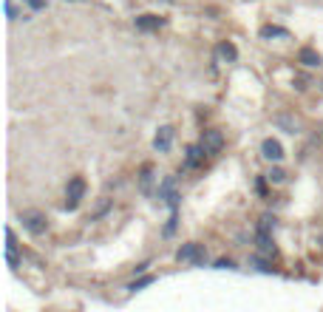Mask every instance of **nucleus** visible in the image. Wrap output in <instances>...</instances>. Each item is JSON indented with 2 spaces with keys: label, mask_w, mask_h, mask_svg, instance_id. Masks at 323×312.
I'll list each match as a JSON object with an SVG mask.
<instances>
[{
  "label": "nucleus",
  "mask_w": 323,
  "mask_h": 312,
  "mask_svg": "<svg viewBox=\"0 0 323 312\" xmlns=\"http://www.w3.org/2000/svg\"><path fill=\"white\" fill-rule=\"evenodd\" d=\"M215 270H235V264L230 258H221V261H215Z\"/></svg>",
  "instance_id": "f3484780"
},
{
  "label": "nucleus",
  "mask_w": 323,
  "mask_h": 312,
  "mask_svg": "<svg viewBox=\"0 0 323 312\" xmlns=\"http://www.w3.org/2000/svg\"><path fill=\"white\" fill-rule=\"evenodd\" d=\"M261 153H264L269 162H278V159L284 156V148H281L278 139H264V142H261Z\"/></svg>",
  "instance_id": "39448f33"
},
{
  "label": "nucleus",
  "mask_w": 323,
  "mask_h": 312,
  "mask_svg": "<svg viewBox=\"0 0 323 312\" xmlns=\"http://www.w3.org/2000/svg\"><path fill=\"white\" fill-rule=\"evenodd\" d=\"M150 182H153V165H145L142 167V187H150Z\"/></svg>",
  "instance_id": "2eb2a0df"
},
{
  "label": "nucleus",
  "mask_w": 323,
  "mask_h": 312,
  "mask_svg": "<svg viewBox=\"0 0 323 312\" xmlns=\"http://www.w3.org/2000/svg\"><path fill=\"white\" fill-rule=\"evenodd\" d=\"M275 122H278L281 128H287V133H295V131H298V119H292V116H287V114H281Z\"/></svg>",
  "instance_id": "9b49d317"
},
{
  "label": "nucleus",
  "mask_w": 323,
  "mask_h": 312,
  "mask_svg": "<svg viewBox=\"0 0 323 312\" xmlns=\"http://www.w3.org/2000/svg\"><path fill=\"white\" fill-rule=\"evenodd\" d=\"M147 284H153V275H145V278L133 281V284H130V290H142V287H147Z\"/></svg>",
  "instance_id": "dca6fc26"
},
{
  "label": "nucleus",
  "mask_w": 323,
  "mask_h": 312,
  "mask_svg": "<svg viewBox=\"0 0 323 312\" xmlns=\"http://www.w3.org/2000/svg\"><path fill=\"white\" fill-rule=\"evenodd\" d=\"M23 227L32 233V236H40V233H46V227H49V219H46V213H40V210H26V213H23Z\"/></svg>",
  "instance_id": "f03ea898"
},
{
  "label": "nucleus",
  "mask_w": 323,
  "mask_h": 312,
  "mask_svg": "<svg viewBox=\"0 0 323 312\" xmlns=\"http://www.w3.org/2000/svg\"><path fill=\"white\" fill-rule=\"evenodd\" d=\"M162 23V17L156 15H142V17H136V29H142V32H153V29H159Z\"/></svg>",
  "instance_id": "0eeeda50"
},
{
  "label": "nucleus",
  "mask_w": 323,
  "mask_h": 312,
  "mask_svg": "<svg viewBox=\"0 0 323 312\" xmlns=\"http://www.w3.org/2000/svg\"><path fill=\"white\" fill-rule=\"evenodd\" d=\"M201 145H204L207 153H221V148H224V133L215 131V128L204 131V133H201Z\"/></svg>",
  "instance_id": "7ed1b4c3"
},
{
  "label": "nucleus",
  "mask_w": 323,
  "mask_h": 312,
  "mask_svg": "<svg viewBox=\"0 0 323 312\" xmlns=\"http://www.w3.org/2000/svg\"><path fill=\"white\" fill-rule=\"evenodd\" d=\"M204 145L198 142V145H193V148H187V167H198L201 165V159H204Z\"/></svg>",
  "instance_id": "1a4fd4ad"
},
{
  "label": "nucleus",
  "mask_w": 323,
  "mask_h": 312,
  "mask_svg": "<svg viewBox=\"0 0 323 312\" xmlns=\"http://www.w3.org/2000/svg\"><path fill=\"white\" fill-rule=\"evenodd\" d=\"M6 236H9V244H6V258H9V267H20V256H17L15 236H12V230H6Z\"/></svg>",
  "instance_id": "9d476101"
},
{
  "label": "nucleus",
  "mask_w": 323,
  "mask_h": 312,
  "mask_svg": "<svg viewBox=\"0 0 323 312\" xmlns=\"http://www.w3.org/2000/svg\"><path fill=\"white\" fill-rule=\"evenodd\" d=\"M85 179L82 176H74V179L68 182V187H65V207L68 210H77L80 207V202H82V196H85Z\"/></svg>",
  "instance_id": "f257e3e1"
},
{
  "label": "nucleus",
  "mask_w": 323,
  "mask_h": 312,
  "mask_svg": "<svg viewBox=\"0 0 323 312\" xmlns=\"http://www.w3.org/2000/svg\"><path fill=\"white\" fill-rule=\"evenodd\" d=\"M218 54H221L224 60H230V63L238 57V51H235V46H233V43H221V46H218Z\"/></svg>",
  "instance_id": "ddd939ff"
},
{
  "label": "nucleus",
  "mask_w": 323,
  "mask_h": 312,
  "mask_svg": "<svg viewBox=\"0 0 323 312\" xmlns=\"http://www.w3.org/2000/svg\"><path fill=\"white\" fill-rule=\"evenodd\" d=\"M176 207H173V216H170V224H167V227H164V233H167V236H173V230H176Z\"/></svg>",
  "instance_id": "a211bd4d"
},
{
  "label": "nucleus",
  "mask_w": 323,
  "mask_h": 312,
  "mask_svg": "<svg viewBox=\"0 0 323 312\" xmlns=\"http://www.w3.org/2000/svg\"><path fill=\"white\" fill-rule=\"evenodd\" d=\"M267 179L272 182V184H281V182L287 179V173H284V170H281V167H272V170H269V173H267Z\"/></svg>",
  "instance_id": "4468645a"
},
{
  "label": "nucleus",
  "mask_w": 323,
  "mask_h": 312,
  "mask_svg": "<svg viewBox=\"0 0 323 312\" xmlns=\"http://www.w3.org/2000/svg\"><path fill=\"white\" fill-rule=\"evenodd\" d=\"M170 142H173V128H170V125L159 128L156 139H153V148L159 150V153H164V150H170Z\"/></svg>",
  "instance_id": "423d86ee"
},
{
  "label": "nucleus",
  "mask_w": 323,
  "mask_h": 312,
  "mask_svg": "<svg viewBox=\"0 0 323 312\" xmlns=\"http://www.w3.org/2000/svg\"><path fill=\"white\" fill-rule=\"evenodd\" d=\"M261 37H289V32L281 29V26H264V29H261Z\"/></svg>",
  "instance_id": "f8f14e48"
},
{
  "label": "nucleus",
  "mask_w": 323,
  "mask_h": 312,
  "mask_svg": "<svg viewBox=\"0 0 323 312\" xmlns=\"http://www.w3.org/2000/svg\"><path fill=\"white\" fill-rule=\"evenodd\" d=\"M29 6H32L34 12H40V9H46V0H26Z\"/></svg>",
  "instance_id": "6ab92c4d"
},
{
  "label": "nucleus",
  "mask_w": 323,
  "mask_h": 312,
  "mask_svg": "<svg viewBox=\"0 0 323 312\" xmlns=\"http://www.w3.org/2000/svg\"><path fill=\"white\" fill-rule=\"evenodd\" d=\"M298 60H301V63H304V66H321L323 60H321V54H318V51L315 49H309V46H304V49L298 51Z\"/></svg>",
  "instance_id": "6e6552de"
},
{
  "label": "nucleus",
  "mask_w": 323,
  "mask_h": 312,
  "mask_svg": "<svg viewBox=\"0 0 323 312\" xmlns=\"http://www.w3.org/2000/svg\"><path fill=\"white\" fill-rule=\"evenodd\" d=\"M204 256H207V253H204V247L201 244H184L181 250H179V258H181V261L196 264V267L204 264Z\"/></svg>",
  "instance_id": "20e7f679"
}]
</instances>
